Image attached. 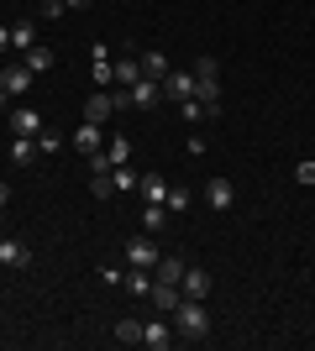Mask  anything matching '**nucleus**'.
<instances>
[{
	"label": "nucleus",
	"mask_w": 315,
	"mask_h": 351,
	"mask_svg": "<svg viewBox=\"0 0 315 351\" xmlns=\"http://www.w3.org/2000/svg\"><path fill=\"white\" fill-rule=\"evenodd\" d=\"M179 341H205L210 336V315H205V299H179V309L168 315Z\"/></svg>",
	"instance_id": "obj_1"
},
{
	"label": "nucleus",
	"mask_w": 315,
	"mask_h": 351,
	"mask_svg": "<svg viewBox=\"0 0 315 351\" xmlns=\"http://www.w3.org/2000/svg\"><path fill=\"white\" fill-rule=\"evenodd\" d=\"M158 257H163V252H158V241H152L148 231H137V236L121 241V263L126 267H158Z\"/></svg>",
	"instance_id": "obj_2"
},
{
	"label": "nucleus",
	"mask_w": 315,
	"mask_h": 351,
	"mask_svg": "<svg viewBox=\"0 0 315 351\" xmlns=\"http://www.w3.org/2000/svg\"><path fill=\"white\" fill-rule=\"evenodd\" d=\"M5 121H11V136H37V132H43L37 105H11V110H5Z\"/></svg>",
	"instance_id": "obj_3"
},
{
	"label": "nucleus",
	"mask_w": 315,
	"mask_h": 351,
	"mask_svg": "<svg viewBox=\"0 0 315 351\" xmlns=\"http://www.w3.org/2000/svg\"><path fill=\"white\" fill-rule=\"evenodd\" d=\"M158 89H163V100H174V105H179V100H189V95H195V73H184V69H168V73H163V84H158Z\"/></svg>",
	"instance_id": "obj_4"
},
{
	"label": "nucleus",
	"mask_w": 315,
	"mask_h": 351,
	"mask_svg": "<svg viewBox=\"0 0 315 351\" xmlns=\"http://www.w3.org/2000/svg\"><path fill=\"white\" fill-rule=\"evenodd\" d=\"M0 84H5V95H11V100H21V95L32 89V69H27L21 58L5 63V69H0Z\"/></svg>",
	"instance_id": "obj_5"
},
{
	"label": "nucleus",
	"mask_w": 315,
	"mask_h": 351,
	"mask_svg": "<svg viewBox=\"0 0 315 351\" xmlns=\"http://www.w3.org/2000/svg\"><path fill=\"white\" fill-rule=\"evenodd\" d=\"M205 205H210V210H231V205H237V184L215 173V178L205 184Z\"/></svg>",
	"instance_id": "obj_6"
},
{
	"label": "nucleus",
	"mask_w": 315,
	"mask_h": 351,
	"mask_svg": "<svg viewBox=\"0 0 315 351\" xmlns=\"http://www.w3.org/2000/svg\"><path fill=\"white\" fill-rule=\"evenodd\" d=\"M126 95H132V110H152V105L163 100V89H158V79H137V84H126Z\"/></svg>",
	"instance_id": "obj_7"
},
{
	"label": "nucleus",
	"mask_w": 315,
	"mask_h": 351,
	"mask_svg": "<svg viewBox=\"0 0 315 351\" xmlns=\"http://www.w3.org/2000/svg\"><path fill=\"white\" fill-rule=\"evenodd\" d=\"M116 116V95L110 89H95L90 100H84V121H95V126H105V121Z\"/></svg>",
	"instance_id": "obj_8"
},
{
	"label": "nucleus",
	"mask_w": 315,
	"mask_h": 351,
	"mask_svg": "<svg viewBox=\"0 0 315 351\" xmlns=\"http://www.w3.org/2000/svg\"><path fill=\"white\" fill-rule=\"evenodd\" d=\"M174 341H179L174 320H152V325H142V346H152V351H168Z\"/></svg>",
	"instance_id": "obj_9"
},
{
	"label": "nucleus",
	"mask_w": 315,
	"mask_h": 351,
	"mask_svg": "<svg viewBox=\"0 0 315 351\" xmlns=\"http://www.w3.org/2000/svg\"><path fill=\"white\" fill-rule=\"evenodd\" d=\"M0 263L5 267H32V252H27V241H16V236H0Z\"/></svg>",
	"instance_id": "obj_10"
},
{
	"label": "nucleus",
	"mask_w": 315,
	"mask_h": 351,
	"mask_svg": "<svg viewBox=\"0 0 315 351\" xmlns=\"http://www.w3.org/2000/svg\"><path fill=\"white\" fill-rule=\"evenodd\" d=\"M184 267H189L184 257L163 252V257H158V267H152V278H158V283H174V289H179V283H184Z\"/></svg>",
	"instance_id": "obj_11"
},
{
	"label": "nucleus",
	"mask_w": 315,
	"mask_h": 351,
	"mask_svg": "<svg viewBox=\"0 0 315 351\" xmlns=\"http://www.w3.org/2000/svg\"><path fill=\"white\" fill-rule=\"evenodd\" d=\"M137 194H142L148 205H163V199H168V178L163 173H142V178H137Z\"/></svg>",
	"instance_id": "obj_12"
},
{
	"label": "nucleus",
	"mask_w": 315,
	"mask_h": 351,
	"mask_svg": "<svg viewBox=\"0 0 315 351\" xmlns=\"http://www.w3.org/2000/svg\"><path fill=\"white\" fill-rule=\"evenodd\" d=\"M137 53H142V47H132V53H121V58L110 63V69H116V84H137V79H142V58H137Z\"/></svg>",
	"instance_id": "obj_13"
},
{
	"label": "nucleus",
	"mask_w": 315,
	"mask_h": 351,
	"mask_svg": "<svg viewBox=\"0 0 315 351\" xmlns=\"http://www.w3.org/2000/svg\"><path fill=\"white\" fill-rule=\"evenodd\" d=\"M74 147H79V152H84V158H95V152H100V147H105V132H100V126H95V121H84V126H79V132H74Z\"/></svg>",
	"instance_id": "obj_14"
},
{
	"label": "nucleus",
	"mask_w": 315,
	"mask_h": 351,
	"mask_svg": "<svg viewBox=\"0 0 315 351\" xmlns=\"http://www.w3.org/2000/svg\"><path fill=\"white\" fill-rule=\"evenodd\" d=\"M148 299L163 309V315H174V309H179V299H184V289H174V283H158V278H152V293H148Z\"/></svg>",
	"instance_id": "obj_15"
},
{
	"label": "nucleus",
	"mask_w": 315,
	"mask_h": 351,
	"mask_svg": "<svg viewBox=\"0 0 315 351\" xmlns=\"http://www.w3.org/2000/svg\"><path fill=\"white\" fill-rule=\"evenodd\" d=\"M179 289H184V299H205V293H210V273H205V267H184Z\"/></svg>",
	"instance_id": "obj_16"
},
{
	"label": "nucleus",
	"mask_w": 315,
	"mask_h": 351,
	"mask_svg": "<svg viewBox=\"0 0 315 351\" xmlns=\"http://www.w3.org/2000/svg\"><path fill=\"white\" fill-rule=\"evenodd\" d=\"M121 289H132L137 299H148L152 293V267H126V283H121Z\"/></svg>",
	"instance_id": "obj_17"
},
{
	"label": "nucleus",
	"mask_w": 315,
	"mask_h": 351,
	"mask_svg": "<svg viewBox=\"0 0 315 351\" xmlns=\"http://www.w3.org/2000/svg\"><path fill=\"white\" fill-rule=\"evenodd\" d=\"M21 63H27L32 73H47V69H53V47H43V43H32L27 53H21Z\"/></svg>",
	"instance_id": "obj_18"
},
{
	"label": "nucleus",
	"mask_w": 315,
	"mask_h": 351,
	"mask_svg": "<svg viewBox=\"0 0 315 351\" xmlns=\"http://www.w3.org/2000/svg\"><path fill=\"white\" fill-rule=\"evenodd\" d=\"M137 58H142V73H148V79H158V84H163V73H168V58L158 53V47H148V53H137Z\"/></svg>",
	"instance_id": "obj_19"
},
{
	"label": "nucleus",
	"mask_w": 315,
	"mask_h": 351,
	"mask_svg": "<svg viewBox=\"0 0 315 351\" xmlns=\"http://www.w3.org/2000/svg\"><path fill=\"white\" fill-rule=\"evenodd\" d=\"M105 158H110V162H132V136H105Z\"/></svg>",
	"instance_id": "obj_20"
},
{
	"label": "nucleus",
	"mask_w": 315,
	"mask_h": 351,
	"mask_svg": "<svg viewBox=\"0 0 315 351\" xmlns=\"http://www.w3.org/2000/svg\"><path fill=\"white\" fill-rule=\"evenodd\" d=\"M189 205H195V189H189V184H168L163 210H189Z\"/></svg>",
	"instance_id": "obj_21"
},
{
	"label": "nucleus",
	"mask_w": 315,
	"mask_h": 351,
	"mask_svg": "<svg viewBox=\"0 0 315 351\" xmlns=\"http://www.w3.org/2000/svg\"><path fill=\"white\" fill-rule=\"evenodd\" d=\"M163 226H168V210L163 205H148V210H142V231H148V236H158Z\"/></svg>",
	"instance_id": "obj_22"
},
{
	"label": "nucleus",
	"mask_w": 315,
	"mask_h": 351,
	"mask_svg": "<svg viewBox=\"0 0 315 351\" xmlns=\"http://www.w3.org/2000/svg\"><path fill=\"white\" fill-rule=\"evenodd\" d=\"M116 346H142V325L137 320H116Z\"/></svg>",
	"instance_id": "obj_23"
},
{
	"label": "nucleus",
	"mask_w": 315,
	"mask_h": 351,
	"mask_svg": "<svg viewBox=\"0 0 315 351\" xmlns=\"http://www.w3.org/2000/svg\"><path fill=\"white\" fill-rule=\"evenodd\" d=\"M32 43H37V37H32V21H16L11 27V53H27Z\"/></svg>",
	"instance_id": "obj_24"
},
{
	"label": "nucleus",
	"mask_w": 315,
	"mask_h": 351,
	"mask_svg": "<svg viewBox=\"0 0 315 351\" xmlns=\"http://www.w3.org/2000/svg\"><path fill=\"white\" fill-rule=\"evenodd\" d=\"M110 173H116V194H132V189H137V178H142V173H132L126 162H116Z\"/></svg>",
	"instance_id": "obj_25"
},
{
	"label": "nucleus",
	"mask_w": 315,
	"mask_h": 351,
	"mask_svg": "<svg viewBox=\"0 0 315 351\" xmlns=\"http://www.w3.org/2000/svg\"><path fill=\"white\" fill-rule=\"evenodd\" d=\"M90 79H95V84H116V69H110V58H95V63H90Z\"/></svg>",
	"instance_id": "obj_26"
},
{
	"label": "nucleus",
	"mask_w": 315,
	"mask_h": 351,
	"mask_svg": "<svg viewBox=\"0 0 315 351\" xmlns=\"http://www.w3.org/2000/svg\"><path fill=\"white\" fill-rule=\"evenodd\" d=\"M11 162H16V168H27V162H32V136H16V142H11Z\"/></svg>",
	"instance_id": "obj_27"
},
{
	"label": "nucleus",
	"mask_w": 315,
	"mask_h": 351,
	"mask_svg": "<svg viewBox=\"0 0 315 351\" xmlns=\"http://www.w3.org/2000/svg\"><path fill=\"white\" fill-rule=\"evenodd\" d=\"M90 189L100 194V199H110V194H116V173H95V178H90Z\"/></svg>",
	"instance_id": "obj_28"
},
{
	"label": "nucleus",
	"mask_w": 315,
	"mask_h": 351,
	"mask_svg": "<svg viewBox=\"0 0 315 351\" xmlns=\"http://www.w3.org/2000/svg\"><path fill=\"white\" fill-rule=\"evenodd\" d=\"M100 278L110 283V289H121V283H126V263H105V267H100Z\"/></svg>",
	"instance_id": "obj_29"
},
{
	"label": "nucleus",
	"mask_w": 315,
	"mask_h": 351,
	"mask_svg": "<svg viewBox=\"0 0 315 351\" xmlns=\"http://www.w3.org/2000/svg\"><path fill=\"white\" fill-rule=\"evenodd\" d=\"M58 147H63V136H58V132H47V126H43V132H37V152H47V158H53Z\"/></svg>",
	"instance_id": "obj_30"
},
{
	"label": "nucleus",
	"mask_w": 315,
	"mask_h": 351,
	"mask_svg": "<svg viewBox=\"0 0 315 351\" xmlns=\"http://www.w3.org/2000/svg\"><path fill=\"white\" fill-rule=\"evenodd\" d=\"M179 116H184V121H205V105L189 95V100H179Z\"/></svg>",
	"instance_id": "obj_31"
},
{
	"label": "nucleus",
	"mask_w": 315,
	"mask_h": 351,
	"mask_svg": "<svg viewBox=\"0 0 315 351\" xmlns=\"http://www.w3.org/2000/svg\"><path fill=\"white\" fill-rule=\"evenodd\" d=\"M195 79H221V63H215V58L205 53V58L195 63Z\"/></svg>",
	"instance_id": "obj_32"
},
{
	"label": "nucleus",
	"mask_w": 315,
	"mask_h": 351,
	"mask_svg": "<svg viewBox=\"0 0 315 351\" xmlns=\"http://www.w3.org/2000/svg\"><path fill=\"white\" fill-rule=\"evenodd\" d=\"M294 173H300V184H315V158H305V162H294Z\"/></svg>",
	"instance_id": "obj_33"
},
{
	"label": "nucleus",
	"mask_w": 315,
	"mask_h": 351,
	"mask_svg": "<svg viewBox=\"0 0 315 351\" xmlns=\"http://www.w3.org/2000/svg\"><path fill=\"white\" fill-rule=\"evenodd\" d=\"M43 16H47V21H58V16H63V0H43Z\"/></svg>",
	"instance_id": "obj_34"
},
{
	"label": "nucleus",
	"mask_w": 315,
	"mask_h": 351,
	"mask_svg": "<svg viewBox=\"0 0 315 351\" xmlns=\"http://www.w3.org/2000/svg\"><path fill=\"white\" fill-rule=\"evenodd\" d=\"M11 205V184H5V178H0V210Z\"/></svg>",
	"instance_id": "obj_35"
},
{
	"label": "nucleus",
	"mask_w": 315,
	"mask_h": 351,
	"mask_svg": "<svg viewBox=\"0 0 315 351\" xmlns=\"http://www.w3.org/2000/svg\"><path fill=\"white\" fill-rule=\"evenodd\" d=\"M0 53H11V27H0Z\"/></svg>",
	"instance_id": "obj_36"
},
{
	"label": "nucleus",
	"mask_w": 315,
	"mask_h": 351,
	"mask_svg": "<svg viewBox=\"0 0 315 351\" xmlns=\"http://www.w3.org/2000/svg\"><path fill=\"white\" fill-rule=\"evenodd\" d=\"M63 5H74V11H90L95 0H63Z\"/></svg>",
	"instance_id": "obj_37"
},
{
	"label": "nucleus",
	"mask_w": 315,
	"mask_h": 351,
	"mask_svg": "<svg viewBox=\"0 0 315 351\" xmlns=\"http://www.w3.org/2000/svg\"><path fill=\"white\" fill-rule=\"evenodd\" d=\"M0 110H11V95H5V84H0Z\"/></svg>",
	"instance_id": "obj_38"
},
{
	"label": "nucleus",
	"mask_w": 315,
	"mask_h": 351,
	"mask_svg": "<svg viewBox=\"0 0 315 351\" xmlns=\"http://www.w3.org/2000/svg\"><path fill=\"white\" fill-rule=\"evenodd\" d=\"M0 236H5V215H0Z\"/></svg>",
	"instance_id": "obj_39"
},
{
	"label": "nucleus",
	"mask_w": 315,
	"mask_h": 351,
	"mask_svg": "<svg viewBox=\"0 0 315 351\" xmlns=\"http://www.w3.org/2000/svg\"><path fill=\"white\" fill-rule=\"evenodd\" d=\"M0 69H5V63H0Z\"/></svg>",
	"instance_id": "obj_40"
}]
</instances>
